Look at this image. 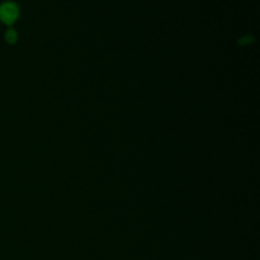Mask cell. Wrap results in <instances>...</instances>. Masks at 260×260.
<instances>
[{
    "mask_svg": "<svg viewBox=\"0 0 260 260\" xmlns=\"http://www.w3.org/2000/svg\"><path fill=\"white\" fill-rule=\"evenodd\" d=\"M4 38H5V41L8 42L9 44L17 43V41H18L17 31L13 30V28H9V30L5 32V35H4Z\"/></svg>",
    "mask_w": 260,
    "mask_h": 260,
    "instance_id": "7a4b0ae2",
    "label": "cell"
},
{
    "mask_svg": "<svg viewBox=\"0 0 260 260\" xmlns=\"http://www.w3.org/2000/svg\"><path fill=\"white\" fill-rule=\"evenodd\" d=\"M19 18V5L14 1H4L0 4V22L12 26Z\"/></svg>",
    "mask_w": 260,
    "mask_h": 260,
    "instance_id": "6da1fadb",
    "label": "cell"
},
{
    "mask_svg": "<svg viewBox=\"0 0 260 260\" xmlns=\"http://www.w3.org/2000/svg\"><path fill=\"white\" fill-rule=\"evenodd\" d=\"M254 42V37L253 36H244V37L239 38V44L245 46V44H250Z\"/></svg>",
    "mask_w": 260,
    "mask_h": 260,
    "instance_id": "3957f363",
    "label": "cell"
}]
</instances>
